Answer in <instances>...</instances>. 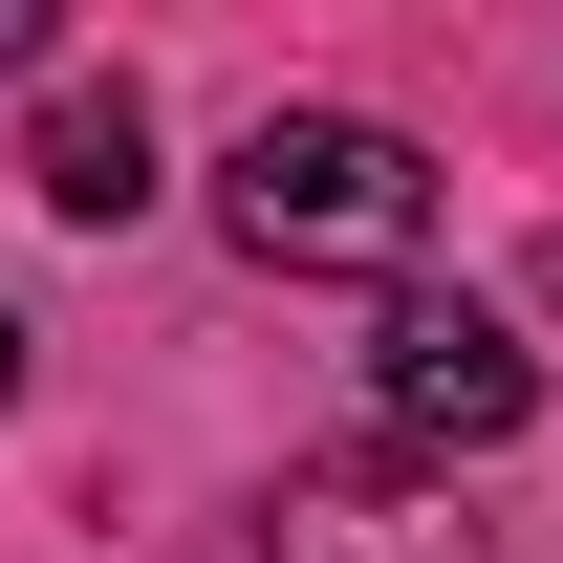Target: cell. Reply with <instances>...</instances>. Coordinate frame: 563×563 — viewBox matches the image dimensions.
Listing matches in <instances>:
<instances>
[{
	"instance_id": "6da1fadb",
	"label": "cell",
	"mask_w": 563,
	"mask_h": 563,
	"mask_svg": "<svg viewBox=\"0 0 563 563\" xmlns=\"http://www.w3.org/2000/svg\"><path fill=\"white\" fill-rule=\"evenodd\" d=\"M217 217L282 282H412L433 261V152L390 109H261V131L217 152Z\"/></svg>"
},
{
	"instance_id": "7a4b0ae2",
	"label": "cell",
	"mask_w": 563,
	"mask_h": 563,
	"mask_svg": "<svg viewBox=\"0 0 563 563\" xmlns=\"http://www.w3.org/2000/svg\"><path fill=\"white\" fill-rule=\"evenodd\" d=\"M368 412H390L412 477H455V455H498V433L542 412V347H520L498 303H390V325H368Z\"/></svg>"
},
{
	"instance_id": "3957f363",
	"label": "cell",
	"mask_w": 563,
	"mask_h": 563,
	"mask_svg": "<svg viewBox=\"0 0 563 563\" xmlns=\"http://www.w3.org/2000/svg\"><path fill=\"white\" fill-rule=\"evenodd\" d=\"M261 563H498V542L455 520V477H412V455H303V477L261 498Z\"/></svg>"
},
{
	"instance_id": "277c9868",
	"label": "cell",
	"mask_w": 563,
	"mask_h": 563,
	"mask_svg": "<svg viewBox=\"0 0 563 563\" xmlns=\"http://www.w3.org/2000/svg\"><path fill=\"white\" fill-rule=\"evenodd\" d=\"M22 174H44V196H66L87 239H131V217H152V109H131V87H44Z\"/></svg>"
},
{
	"instance_id": "5b68a950",
	"label": "cell",
	"mask_w": 563,
	"mask_h": 563,
	"mask_svg": "<svg viewBox=\"0 0 563 563\" xmlns=\"http://www.w3.org/2000/svg\"><path fill=\"white\" fill-rule=\"evenodd\" d=\"M0 66H44V0H0Z\"/></svg>"
},
{
	"instance_id": "8992f818",
	"label": "cell",
	"mask_w": 563,
	"mask_h": 563,
	"mask_svg": "<svg viewBox=\"0 0 563 563\" xmlns=\"http://www.w3.org/2000/svg\"><path fill=\"white\" fill-rule=\"evenodd\" d=\"M0 412H22V325H0Z\"/></svg>"
}]
</instances>
